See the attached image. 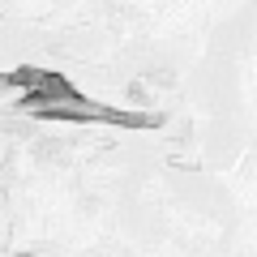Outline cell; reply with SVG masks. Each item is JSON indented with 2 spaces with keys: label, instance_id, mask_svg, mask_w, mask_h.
I'll return each instance as SVG.
<instances>
[{
  "label": "cell",
  "instance_id": "2",
  "mask_svg": "<svg viewBox=\"0 0 257 257\" xmlns=\"http://www.w3.org/2000/svg\"><path fill=\"white\" fill-rule=\"evenodd\" d=\"M39 77H43V69H35V64H22V69H13V73H5V86L9 90H35L39 86Z\"/></svg>",
  "mask_w": 257,
  "mask_h": 257
},
{
  "label": "cell",
  "instance_id": "1",
  "mask_svg": "<svg viewBox=\"0 0 257 257\" xmlns=\"http://www.w3.org/2000/svg\"><path fill=\"white\" fill-rule=\"evenodd\" d=\"M82 99H86V94L77 90V86L69 82L64 73H52V69H43L39 86L22 94L18 107H22V111H39V107H52V103H82Z\"/></svg>",
  "mask_w": 257,
  "mask_h": 257
}]
</instances>
